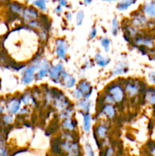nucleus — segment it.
Returning a JSON list of instances; mask_svg holds the SVG:
<instances>
[{
  "label": "nucleus",
  "instance_id": "obj_1",
  "mask_svg": "<svg viewBox=\"0 0 155 156\" xmlns=\"http://www.w3.org/2000/svg\"><path fill=\"white\" fill-rule=\"evenodd\" d=\"M109 94L114 102H120L124 98V91L119 85H113L109 89Z\"/></svg>",
  "mask_w": 155,
  "mask_h": 156
},
{
  "label": "nucleus",
  "instance_id": "obj_2",
  "mask_svg": "<svg viewBox=\"0 0 155 156\" xmlns=\"http://www.w3.org/2000/svg\"><path fill=\"white\" fill-rule=\"evenodd\" d=\"M37 69V66H31L28 67L25 71L24 77L22 79V82L24 84H29L33 81L34 76V71Z\"/></svg>",
  "mask_w": 155,
  "mask_h": 156
},
{
  "label": "nucleus",
  "instance_id": "obj_3",
  "mask_svg": "<svg viewBox=\"0 0 155 156\" xmlns=\"http://www.w3.org/2000/svg\"><path fill=\"white\" fill-rule=\"evenodd\" d=\"M67 51L66 44L63 40H58L56 42V53L61 59H63L65 56Z\"/></svg>",
  "mask_w": 155,
  "mask_h": 156
},
{
  "label": "nucleus",
  "instance_id": "obj_4",
  "mask_svg": "<svg viewBox=\"0 0 155 156\" xmlns=\"http://www.w3.org/2000/svg\"><path fill=\"white\" fill-rule=\"evenodd\" d=\"M90 88H91V85H90V84L87 81H81L79 83V91L81 92L82 95L83 94L84 95L86 99H88L91 94V91H90Z\"/></svg>",
  "mask_w": 155,
  "mask_h": 156
},
{
  "label": "nucleus",
  "instance_id": "obj_5",
  "mask_svg": "<svg viewBox=\"0 0 155 156\" xmlns=\"http://www.w3.org/2000/svg\"><path fill=\"white\" fill-rule=\"evenodd\" d=\"M62 64H58L56 66L53 67L50 72V77L53 79V80L59 79V76L60 75V73H62Z\"/></svg>",
  "mask_w": 155,
  "mask_h": 156
},
{
  "label": "nucleus",
  "instance_id": "obj_6",
  "mask_svg": "<svg viewBox=\"0 0 155 156\" xmlns=\"http://www.w3.org/2000/svg\"><path fill=\"white\" fill-rule=\"evenodd\" d=\"M23 16L26 20L34 19L37 17V12L32 9H25L23 12Z\"/></svg>",
  "mask_w": 155,
  "mask_h": 156
},
{
  "label": "nucleus",
  "instance_id": "obj_7",
  "mask_svg": "<svg viewBox=\"0 0 155 156\" xmlns=\"http://www.w3.org/2000/svg\"><path fill=\"white\" fill-rule=\"evenodd\" d=\"M126 91L129 96L132 97V96L135 95L138 92V88L135 84L129 83L126 85Z\"/></svg>",
  "mask_w": 155,
  "mask_h": 156
},
{
  "label": "nucleus",
  "instance_id": "obj_8",
  "mask_svg": "<svg viewBox=\"0 0 155 156\" xmlns=\"http://www.w3.org/2000/svg\"><path fill=\"white\" fill-rule=\"evenodd\" d=\"M20 105H21L20 101L17 100V99H14L9 104L8 109L11 113H16L19 110Z\"/></svg>",
  "mask_w": 155,
  "mask_h": 156
},
{
  "label": "nucleus",
  "instance_id": "obj_9",
  "mask_svg": "<svg viewBox=\"0 0 155 156\" xmlns=\"http://www.w3.org/2000/svg\"><path fill=\"white\" fill-rule=\"evenodd\" d=\"M62 76L63 77L64 81H65V85L67 88H71L74 86V83H75V80L73 77L68 76L66 73H62Z\"/></svg>",
  "mask_w": 155,
  "mask_h": 156
},
{
  "label": "nucleus",
  "instance_id": "obj_10",
  "mask_svg": "<svg viewBox=\"0 0 155 156\" xmlns=\"http://www.w3.org/2000/svg\"><path fill=\"white\" fill-rule=\"evenodd\" d=\"M144 12L150 17H155V2H150L144 8Z\"/></svg>",
  "mask_w": 155,
  "mask_h": 156
},
{
  "label": "nucleus",
  "instance_id": "obj_11",
  "mask_svg": "<svg viewBox=\"0 0 155 156\" xmlns=\"http://www.w3.org/2000/svg\"><path fill=\"white\" fill-rule=\"evenodd\" d=\"M48 70H49V64L46 61L43 62L42 66H41V69L40 70L39 73L37 75V77L38 79H42L43 78L44 76H46L47 73H48Z\"/></svg>",
  "mask_w": 155,
  "mask_h": 156
},
{
  "label": "nucleus",
  "instance_id": "obj_12",
  "mask_svg": "<svg viewBox=\"0 0 155 156\" xmlns=\"http://www.w3.org/2000/svg\"><path fill=\"white\" fill-rule=\"evenodd\" d=\"M91 117L89 114H86L84 115V129L85 132H89L91 128Z\"/></svg>",
  "mask_w": 155,
  "mask_h": 156
},
{
  "label": "nucleus",
  "instance_id": "obj_13",
  "mask_svg": "<svg viewBox=\"0 0 155 156\" xmlns=\"http://www.w3.org/2000/svg\"><path fill=\"white\" fill-rule=\"evenodd\" d=\"M95 61L100 66H106L107 64L109 63V59H105L100 54H97L95 56Z\"/></svg>",
  "mask_w": 155,
  "mask_h": 156
},
{
  "label": "nucleus",
  "instance_id": "obj_14",
  "mask_svg": "<svg viewBox=\"0 0 155 156\" xmlns=\"http://www.w3.org/2000/svg\"><path fill=\"white\" fill-rule=\"evenodd\" d=\"M103 112L107 117H110V118L113 117L115 115V109L111 105H106L103 108Z\"/></svg>",
  "mask_w": 155,
  "mask_h": 156
},
{
  "label": "nucleus",
  "instance_id": "obj_15",
  "mask_svg": "<svg viewBox=\"0 0 155 156\" xmlns=\"http://www.w3.org/2000/svg\"><path fill=\"white\" fill-rule=\"evenodd\" d=\"M146 98H147L148 103L154 105L155 104V90H149L147 92V95H146Z\"/></svg>",
  "mask_w": 155,
  "mask_h": 156
},
{
  "label": "nucleus",
  "instance_id": "obj_16",
  "mask_svg": "<svg viewBox=\"0 0 155 156\" xmlns=\"http://www.w3.org/2000/svg\"><path fill=\"white\" fill-rule=\"evenodd\" d=\"M97 133L100 138L103 139L106 136V127L103 125H100L97 129Z\"/></svg>",
  "mask_w": 155,
  "mask_h": 156
},
{
  "label": "nucleus",
  "instance_id": "obj_17",
  "mask_svg": "<svg viewBox=\"0 0 155 156\" xmlns=\"http://www.w3.org/2000/svg\"><path fill=\"white\" fill-rule=\"evenodd\" d=\"M134 2H132V1L122 2H120L119 4L118 9H119V10H125V9H128V8H129L131 5L133 4Z\"/></svg>",
  "mask_w": 155,
  "mask_h": 156
},
{
  "label": "nucleus",
  "instance_id": "obj_18",
  "mask_svg": "<svg viewBox=\"0 0 155 156\" xmlns=\"http://www.w3.org/2000/svg\"><path fill=\"white\" fill-rule=\"evenodd\" d=\"M62 125H63L65 129H70V130H71V129H73L74 128V123H73L72 120H70V119H66V120L63 122V124Z\"/></svg>",
  "mask_w": 155,
  "mask_h": 156
},
{
  "label": "nucleus",
  "instance_id": "obj_19",
  "mask_svg": "<svg viewBox=\"0 0 155 156\" xmlns=\"http://www.w3.org/2000/svg\"><path fill=\"white\" fill-rule=\"evenodd\" d=\"M146 22V19L143 16H138L133 20V24L135 25H141Z\"/></svg>",
  "mask_w": 155,
  "mask_h": 156
},
{
  "label": "nucleus",
  "instance_id": "obj_20",
  "mask_svg": "<svg viewBox=\"0 0 155 156\" xmlns=\"http://www.w3.org/2000/svg\"><path fill=\"white\" fill-rule=\"evenodd\" d=\"M78 106L80 107L81 109L84 110V111H88V110H89L90 103L87 100H82L78 103Z\"/></svg>",
  "mask_w": 155,
  "mask_h": 156
},
{
  "label": "nucleus",
  "instance_id": "obj_21",
  "mask_svg": "<svg viewBox=\"0 0 155 156\" xmlns=\"http://www.w3.org/2000/svg\"><path fill=\"white\" fill-rule=\"evenodd\" d=\"M84 18V15L83 11H80L78 12L77 18H76V22H77L78 25H81L83 22Z\"/></svg>",
  "mask_w": 155,
  "mask_h": 156
},
{
  "label": "nucleus",
  "instance_id": "obj_22",
  "mask_svg": "<svg viewBox=\"0 0 155 156\" xmlns=\"http://www.w3.org/2000/svg\"><path fill=\"white\" fill-rule=\"evenodd\" d=\"M101 45L105 49V51L108 52L109 50V41L107 38H103L101 40Z\"/></svg>",
  "mask_w": 155,
  "mask_h": 156
},
{
  "label": "nucleus",
  "instance_id": "obj_23",
  "mask_svg": "<svg viewBox=\"0 0 155 156\" xmlns=\"http://www.w3.org/2000/svg\"><path fill=\"white\" fill-rule=\"evenodd\" d=\"M112 34L114 36L117 34V32H118V21L115 18H114L112 20Z\"/></svg>",
  "mask_w": 155,
  "mask_h": 156
},
{
  "label": "nucleus",
  "instance_id": "obj_24",
  "mask_svg": "<svg viewBox=\"0 0 155 156\" xmlns=\"http://www.w3.org/2000/svg\"><path fill=\"white\" fill-rule=\"evenodd\" d=\"M33 5H35L38 6L39 8H40L41 9H46V2L45 1H43V0H41V1H36V2H33Z\"/></svg>",
  "mask_w": 155,
  "mask_h": 156
},
{
  "label": "nucleus",
  "instance_id": "obj_25",
  "mask_svg": "<svg viewBox=\"0 0 155 156\" xmlns=\"http://www.w3.org/2000/svg\"><path fill=\"white\" fill-rule=\"evenodd\" d=\"M31 100H32L31 97H30L29 94H25V95L23 96L22 98V101L24 102L25 105H28V104L31 101Z\"/></svg>",
  "mask_w": 155,
  "mask_h": 156
},
{
  "label": "nucleus",
  "instance_id": "obj_26",
  "mask_svg": "<svg viewBox=\"0 0 155 156\" xmlns=\"http://www.w3.org/2000/svg\"><path fill=\"white\" fill-rule=\"evenodd\" d=\"M86 151H87V155L88 156H94V153L93 152V149L90 145H86Z\"/></svg>",
  "mask_w": 155,
  "mask_h": 156
},
{
  "label": "nucleus",
  "instance_id": "obj_27",
  "mask_svg": "<svg viewBox=\"0 0 155 156\" xmlns=\"http://www.w3.org/2000/svg\"><path fill=\"white\" fill-rule=\"evenodd\" d=\"M124 72V67H120L118 66L115 68V69L113 71V74L117 75V74H122V73Z\"/></svg>",
  "mask_w": 155,
  "mask_h": 156
},
{
  "label": "nucleus",
  "instance_id": "obj_28",
  "mask_svg": "<svg viewBox=\"0 0 155 156\" xmlns=\"http://www.w3.org/2000/svg\"><path fill=\"white\" fill-rule=\"evenodd\" d=\"M74 98H80L82 96L81 92L79 91L78 88H77V89H75L74 91Z\"/></svg>",
  "mask_w": 155,
  "mask_h": 156
},
{
  "label": "nucleus",
  "instance_id": "obj_29",
  "mask_svg": "<svg viewBox=\"0 0 155 156\" xmlns=\"http://www.w3.org/2000/svg\"><path fill=\"white\" fill-rule=\"evenodd\" d=\"M3 119H4L5 122H6V123H12V120H13L12 115H5L3 117Z\"/></svg>",
  "mask_w": 155,
  "mask_h": 156
},
{
  "label": "nucleus",
  "instance_id": "obj_30",
  "mask_svg": "<svg viewBox=\"0 0 155 156\" xmlns=\"http://www.w3.org/2000/svg\"><path fill=\"white\" fill-rule=\"evenodd\" d=\"M96 34H97V30H96V28H93L91 31V34H90V36L91 38H94L96 36Z\"/></svg>",
  "mask_w": 155,
  "mask_h": 156
},
{
  "label": "nucleus",
  "instance_id": "obj_31",
  "mask_svg": "<svg viewBox=\"0 0 155 156\" xmlns=\"http://www.w3.org/2000/svg\"><path fill=\"white\" fill-rule=\"evenodd\" d=\"M112 149H110V148H109V149H107V151H106V153L105 156H112Z\"/></svg>",
  "mask_w": 155,
  "mask_h": 156
},
{
  "label": "nucleus",
  "instance_id": "obj_32",
  "mask_svg": "<svg viewBox=\"0 0 155 156\" xmlns=\"http://www.w3.org/2000/svg\"><path fill=\"white\" fill-rule=\"evenodd\" d=\"M150 80H151L153 83H155V75L154 74L150 75Z\"/></svg>",
  "mask_w": 155,
  "mask_h": 156
},
{
  "label": "nucleus",
  "instance_id": "obj_33",
  "mask_svg": "<svg viewBox=\"0 0 155 156\" xmlns=\"http://www.w3.org/2000/svg\"><path fill=\"white\" fill-rule=\"evenodd\" d=\"M59 4H60V6H65L67 5V2L61 1L59 2Z\"/></svg>",
  "mask_w": 155,
  "mask_h": 156
},
{
  "label": "nucleus",
  "instance_id": "obj_34",
  "mask_svg": "<svg viewBox=\"0 0 155 156\" xmlns=\"http://www.w3.org/2000/svg\"><path fill=\"white\" fill-rule=\"evenodd\" d=\"M66 16H67V18H68V20H71V18H72V15H71V13H67Z\"/></svg>",
  "mask_w": 155,
  "mask_h": 156
},
{
  "label": "nucleus",
  "instance_id": "obj_35",
  "mask_svg": "<svg viewBox=\"0 0 155 156\" xmlns=\"http://www.w3.org/2000/svg\"><path fill=\"white\" fill-rule=\"evenodd\" d=\"M151 153L153 154V155H155V146H154V147H153V149H152V151H151Z\"/></svg>",
  "mask_w": 155,
  "mask_h": 156
}]
</instances>
